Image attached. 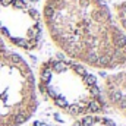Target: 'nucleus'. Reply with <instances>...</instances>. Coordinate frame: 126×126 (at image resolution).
I'll return each mask as SVG.
<instances>
[{"mask_svg":"<svg viewBox=\"0 0 126 126\" xmlns=\"http://www.w3.org/2000/svg\"><path fill=\"white\" fill-rule=\"evenodd\" d=\"M43 24L70 60L103 70L126 67V34L104 0H46Z\"/></svg>","mask_w":126,"mask_h":126,"instance_id":"f257e3e1","label":"nucleus"},{"mask_svg":"<svg viewBox=\"0 0 126 126\" xmlns=\"http://www.w3.org/2000/svg\"><path fill=\"white\" fill-rule=\"evenodd\" d=\"M37 88L60 111L82 117L106 110L101 87L94 75L70 59H47L38 67Z\"/></svg>","mask_w":126,"mask_h":126,"instance_id":"f03ea898","label":"nucleus"},{"mask_svg":"<svg viewBox=\"0 0 126 126\" xmlns=\"http://www.w3.org/2000/svg\"><path fill=\"white\" fill-rule=\"evenodd\" d=\"M101 91L106 104L126 119V70L110 73L104 79Z\"/></svg>","mask_w":126,"mask_h":126,"instance_id":"39448f33","label":"nucleus"},{"mask_svg":"<svg viewBox=\"0 0 126 126\" xmlns=\"http://www.w3.org/2000/svg\"><path fill=\"white\" fill-rule=\"evenodd\" d=\"M114 18H116L119 27L122 28V31L126 34V0L114 6Z\"/></svg>","mask_w":126,"mask_h":126,"instance_id":"0eeeda50","label":"nucleus"},{"mask_svg":"<svg viewBox=\"0 0 126 126\" xmlns=\"http://www.w3.org/2000/svg\"><path fill=\"white\" fill-rule=\"evenodd\" d=\"M70 126H117L111 119L104 117L101 114H90L78 117Z\"/></svg>","mask_w":126,"mask_h":126,"instance_id":"423d86ee","label":"nucleus"},{"mask_svg":"<svg viewBox=\"0 0 126 126\" xmlns=\"http://www.w3.org/2000/svg\"><path fill=\"white\" fill-rule=\"evenodd\" d=\"M0 38L25 51H34L43 41V19L25 0H0Z\"/></svg>","mask_w":126,"mask_h":126,"instance_id":"20e7f679","label":"nucleus"},{"mask_svg":"<svg viewBox=\"0 0 126 126\" xmlns=\"http://www.w3.org/2000/svg\"><path fill=\"white\" fill-rule=\"evenodd\" d=\"M31 66L0 38V126H22L37 110Z\"/></svg>","mask_w":126,"mask_h":126,"instance_id":"7ed1b4c3","label":"nucleus"}]
</instances>
